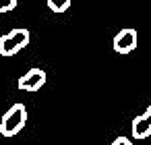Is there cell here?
<instances>
[{
    "mask_svg": "<svg viewBox=\"0 0 151 145\" xmlns=\"http://www.w3.org/2000/svg\"><path fill=\"white\" fill-rule=\"evenodd\" d=\"M17 9V0H0V15Z\"/></svg>",
    "mask_w": 151,
    "mask_h": 145,
    "instance_id": "cell-7",
    "label": "cell"
},
{
    "mask_svg": "<svg viewBox=\"0 0 151 145\" xmlns=\"http://www.w3.org/2000/svg\"><path fill=\"white\" fill-rule=\"evenodd\" d=\"M44 85H46V71L44 69H29L17 81V87L21 91H40Z\"/></svg>",
    "mask_w": 151,
    "mask_h": 145,
    "instance_id": "cell-4",
    "label": "cell"
},
{
    "mask_svg": "<svg viewBox=\"0 0 151 145\" xmlns=\"http://www.w3.org/2000/svg\"><path fill=\"white\" fill-rule=\"evenodd\" d=\"M145 114H147V116H149V120H151V106L147 108V112H145Z\"/></svg>",
    "mask_w": 151,
    "mask_h": 145,
    "instance_id": "cell-9",
    "label": "cell"
},
{
    "mask_svg": "<svg viewBox=\"0 0 151 145\" xmlns=\"http://www.w3.org/2000/svg\"><path fill=\"white\" fill-rule=\"evenodd\" d=\"M73 4V0H48V9L52 13H66Z\"/></svg>",
    "mask_w": 151,
    "mask_h": 145,
    "instance_id": "cell-6",
    "label": "cell"
},
{
    "mask_svg": "<svg viewBox=\"0 0 151 145\" xmlns=\"http://www.w3.org/2000/svg\"><path fill=\"white\" fill-rule=\"evenodd\" d=\"M130 131H132V139H137V141L147 139L151 135V120H149V116L147 114L137 116L132 120V124H130Z\"/></svg>",
    "mask_w": 151,
    "mask_h": 145,
    "instance_id": "cell-5",
    "label": "cell"
},
{
    "mask_svg": "<svg viewBox=\"0 0 151 145\" xmlns=\"http://www.w3.org/2000/svg\"><path fill=\"white\" fill-rule=\"evenodd\" d=\"M139 44V33L132 29V27H126V29H120L116 35H114V52L118 54H130Z\"/></svg>",
    "mask_w": 151,
    "mask_h": 145,
    "instance_id": "cell-3",
    "label": "cell"
},
{
    "mask_svg": "<svg viewBox=\"0 0 151 145\" xmlns=\"http://www.w3.org/2000/svg\"><path fill=\"white\" fill-rule=\"evenodd\" d=\"M112 145H134L130 139H126V137H116L114 141H112Z\"/></svg>",
    "mask_w": 151,
    "mask_h": 145,
    "instance_id": "cell-8",
    "label": "cell"
},
{
    "mask_svg": "<svg viewBox=\"0 0 151 145\" xmlns=\"http://www.w3.org/2000/svg\"><path fill=\"white\" fill-rule=\"evenodd\" d=\"M29 38H31L29 31L23 29V27H15V29H11L9 33H4L2 38H0V54L6 56V58L19 54L23 48H27Z\"/></svg>",
    "mask_w": 151,
    "mask_h": 145,
    "instance_id": "cell-2",
    "label": "cell"
},
{
    "mask_svg": "<svg viewBox=\"0 0 151 145\" xmlns=\"http://www.w3.org/2000/svg\"><path fill=\"white\" fill-rule=\"evenodd\" d=\"M27 122V108L23 104H13L0 118V135L2 137H15L23 131Z\"/></svg>",
    "mask_w": 151,
    "mask_h": 145,
    "instance_id": "cell-1",
    "label": "cell"
}]
</instances>
